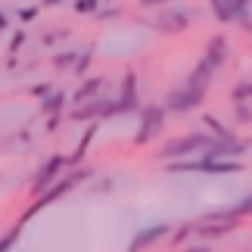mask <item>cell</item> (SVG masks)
<instances>
[{
  "label": "cell",
  "mask_w": 252,
  "mask_h": 252,
  "mask_svg": "<svg viewBox=\"0 0 252 252\" xmlns=\"http://www.w3.org/2000/svg\"><path fill=\"white\" fill-rule=\"evenodd\" d=\"M72 56H75V53H63V56H56V60H53V63H56V65H60V69H65V65H72V63H75V60H72Z\"/></svg>",
  "instance_id": "cell-20"
},
{
  "label": "cell",
  "mask_w": 252,
  "mask_h": 252,
  "mask_svg": "<svg viewBox=\"0 0 252 252\" xmlns=\"http://www.w3.org/2000/svg\"><path fill=\"white\" fill-rule=\"evenodd\" d=\"M44 3H47V6H50V3H60V0H44Z\"/></svg>",
  "instance_id": "cell-23"
},
{
  "label": "cell",
  "mask_w": 252,
  "mask_h": 252,
  "mask_svg": "<svg viewBox=\"0 0 252 252\" xmlns=\"http://www.w3.org/2000/svg\"><path fill=\"white\" fill-rule=\"evenodd\" d=\"M162 122H165V109L162 106H143L140 109V131L134 137V143H147L150 137H156L162 131Z\"/></svg>",
  "instance_id": "cell-2"
},
{
  "label": "cell",
  "mask_w": 252,
  "mask_h": 252,
  "mask_svg": "<svg viewBox=\"0 0 252 252\" xmlns=\"http://www.w3.org/2000/svg\"><path fill=\"white\" fill-rule=\"evenodd\" d=\"M100 0H75V13H94Z\"/></svg>",
  "instance_id": "cell-16"
},
{
  "label": "cell",
  "mask_w": 252,
  "mask_h": 252,
  "mask_svg": "<svg viewBox=\"0 0 252 252\" xmlns=\"http://www.w3.org/2000/svg\"><path fill=\"white\" fill-rule=\"evenodd\" d=\"M81 178H87V171H75V174H65V178H63L60 184H50V187L44 190V196H41V199H37L34 206H32V212H37V209H44L47 202H53V199H60L63 193H65V190H72V187H75V184H78ZM32 212H28V215H32Z\"/></svg>",
  "instance_id": "cell-4"
},
{
  "label": "cell",
  "mask_w": 252,
  "mask_h": 252,
  "mask_svg": "<svg viewBox=\"0 0 252 252\" xmlns=\"http://www.w3.org/2000/svg\"><path fill=\"white\" fill-rule=\"evenodd\" d=\"M224 212H227L230 218H243V215H252V193H249V196H243V199H240L234 209H224Z\"/></svg>",
  "instance_id": "cell-13"
},
{
  "label": "cell",
  "mask_w": 252,
  "mask_h": 252,
  "mask_svg": "<svg viewBox=\"0 0 252 252\" xmlns=\"http://www.w3.org/2000/svg\"><path fill=\"white\" fill-rule=\"evenodd\" d=\"M16 237H19V230H13L9 237H3V240H0V252H6L9 246H13V243H16Z\"/></svg>",
  "instance_id": "cell-19"
},
{
  "label": "cell",
  "mask_w": 252,
  "mask_h": 252,
  "mask_svg": "<svg viewBox=\"0 0 252 252\" xmlns=\"http://www.w3.org/2000/svg\"><path fill=\"white\" fill-rule=\"evenodd\" d=\"M212 13H215L221 22H234V6H230V0H212Z\"/></svg>",
  "instance_id": "cell-11"
},
{
  "label": "cell",
  "mask_w": 252,
  "mask_h": 252,
  "mask_svg": "<svg viewBox=\"0 0 252 252\" xmlns=\"http://www.w3.org/2000/svg\"><path fill=\"white\" fill-rule=\"evenodd\" d=\"M202 96H206V91H199V87H178V91H171L168 94V103H165V109L171 112H193L196 106L202 103Z\"/></svg>",
  "instance_id": "cell-3"
},
{
  "label": "cell",
  "mask_w": 252,
  "mask_h": 252,
  "mask_svg": "<svg viewBox=\"0 0 252 252\" xmlns=\"http://www.w3.org/2000/svg\"><path fill=\"white\" fill-rule=\"evenodd\" d=\"M246 96H252V81H240V84L234 87V100H237V103H243Z\"/></svg>",
  "instance_id": "cell-15"
},
{
  "label": "cell",
  "mask_w": 252,
  "mask_h": 252,
  "mask_svg": "<svg viewBox=\"0 0 252 252\" xmlns=\"http://www.w3.org/2000/svg\"><path fill=\"white\" fill-rule=\"evenodd\" d=\"M249 3H252V0H230V6H234V16H237V19H240V16H246Z\"/></svg>",
  "instance_id": "cell-17"
},
{
  "label": "cell",
  "mask_w": 252,
  "mask_h": 252,
  "mask_svg": "<svg viewBox=\"0 0 252 252\" xmlns=\"http://www.w3.org/2000/svg\"><path fill=\"white\" fill-rule=\"evenodd\" d=\"M100 78H91V81H87V84H81V91L78 94H75V100H78V103H87V100H91V96L96 94V91H100Z\"/></svg>",
  "instance_id": "cell-12"
},
{
  "label": "cell",
  "mask_w": 252,
  "mask_h": 252,
  "mask_svg": "<svg viewBox=\"0 0 252 252\" xmlns=\"http://www.w3.org/2000/svg\"><path fill=\"white\" fill-rule=\"evenodd\" d=\"M168 224H153V227H147V230H140L137 237L131 240V252H137V249H143V246H150V243H156V240H162L168 234Z\"/></svg>",
  "instance_id": "cell-8"
},
{
  "label": "cell",
  "mask_w": 252,
  "mask_h": 252,
  "mask_svg": "<svg viewBox=\"0 0 252 252\" xmlns=\"http://www.w3.org/2000/svg\"><path fill=\"white\" fill-rule=\"evenodd\" d=\"M63 168H65V156H50V159H47L41 168H37L32 190H34V193H44V190H47V187H50V184L56 181V174H60Z\"/></svg>",
  "instance_id": "cell-5"
},
{
  "label": "cell",
  "mask_w": 252,
  "mask_h": 252,
  "mask_svg": "<svg viewBox=\"0 0 252 252\" xmlns=\"http://www.w3.org/2000/svg\"><path fill=\"white\" fill-rule=\"evenodd\" d=\"M103 112H106V103L103 100H91V103H84L81 109H75L72 119H94V115H103Z\"/></svg>",
  "instance_id": "cell-10"
},
{
  "label": "cell",
  "mask_w": 252,
  "mask_h": 252,
  "mask_svg": "<svg viewBox=\"0 0 252 252\" xmlns=\"http://www.w3.org/2000/svg\"><path fill=\"white\" fill-rule=\"evenodd\" d=\"M209 143H212V137L209 134H181V137H174V140H168L165 147H162V153L159 156L162 159H171V162H178V159H184V156H196V153H206L209 150Z\"/></svg>",
  "instance_id": "cell-1"
},
{
  "label": "cell",
  "mask_w": 252,
  "mask_h": 252,
  "mask_svg": "<svg viewBox=\"0 0 252 252\" xmlns=\"http://www.w3.org/2000/svg\"><path fill=\"white\" fill-rule=\"evenodd\" d=\"M212 69H221V65L227 63V41H224V34H218V37H212L209 47H206V56H202Z\"/></svg>",
  "instance_id": "cell-7"
},
{
  "label": "cell",
  "mask_w": 252,
  "mask_h": 252,
  "mask_svg": "<svg viewBox=\"0 0 252 252\" xmlns=\"http://www.w3.org/2000/svg\"><path fill=\"white\" fill-rule=\"evenodd\" d=\"M63 103H65V94H50V96L41 103V109H44V112H60Z\"/></svg>",
  "instance_id": "cell-14"
},
{
  "label": "cell",
  "mask_w": 252,
  "mask_h": 252,
  "mask_svg": "<svg viewBox=\"0 0 252 252\" xmlns=\"http://www.w3.org/2000/svg\"><path fill=\"white\" fill-rule=\"evenodd\" d=\"M165 32H181L184 25H187V16L178 13V9H165V16H162V22H159Z\"/></svg>",
  "instance_id": "cell-9"
},
{
  "label": "cell",
  "mask_w": 252,
  "mask_h": 252,
  "mask_svg": "<svg viewBox=\"0 0 252 252\" xmlns=\"http://www.w3.org/2000/svg\"><path fill=\"white\" fill-rule=\"evenodd\" d=\"M143 6H156V3H168V0H140Z\"/></svg>",
  "instance_id": "cell-21"
},
{
  "label": "cell",
  "mask_w": 252,
  "mask_h": 252,
  "mask_svg": "<svg viewBox=\"0 0 252 252\" xmlns=\"http://www.w3.org/2000/svg\"><path fill=\"white\" fill-rule=\"evenodd\" d=\"M137 75L128 72L125 75V84H122V94H119V100H115V109L119 112H134L137 109Z\"/></svg>",
  "instance_id": "cell-6"
},
{
  "label": "cell",
  "mask_w": 252,
  "mask_h": 252,
  "mask_svg": "<svg viewBox=\"0 0 252 252\" xmlns=\"http://www.w3.org/2000/svg\"><path fill=\"white\" fill-rule=\"evenodd\" d=\"M237 119L243 122V125H246V122H252V109H249L246 103H237Z\"/></svg>",
  "instance_id": "cell-18"
},
{
  "label": "cell",
  "mask_w": 252,
  "mask_h": 252,
  "mask_svg": "<svg viewBox=\"0 0 252 252\" xmlns=\"http://www.w3.org/2000/svg\"><path fill=\"white\" fill-rule=\"evenodd\" d=\"M0 32H6V16L0 13Z\"/></svg>",
  "instance_id": "cell-22"
}]
</instances>
